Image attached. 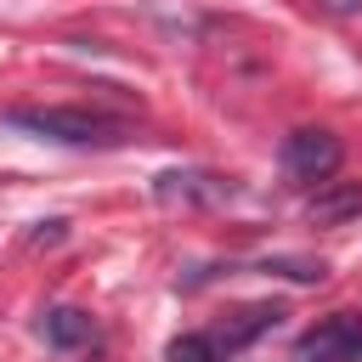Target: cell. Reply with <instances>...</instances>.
<instances>
[{
    "instance_id": "cell-9",
    "label": "cell",
    "mask_w": 362,
    "mask_h": 362,
    "mask_svg": "<svg viewBox=\"0 0 362 362\" xmlns=\"http://www.w3.org/2000/svg\"><path fill=\"white\" fill-rule=\"evenodd\" d=\"M351 362H362V339H356V351H351Z\"/></svg>"
},
{
    "instance_id": "cell-1",
    "label": "cell",
    "mask_w": 362,
    "mask_h": 362,
    "mask_svg": "<svg viewBox=\"0 0 362 362\" xmlns=\"http://www.w3.org/2000/svg\"><path fill=\"white\" fill-rule=\"evenodd\" d=\"M6 124L34 130L45 141H68V147H113V141H124V124L107 119V113H90V107H11Z\"/></svg>"
},
{
    "instance_id": "cell-5",
    "label": "cell",
    "mask_w": 362,
    "mask_h": 362,
    "mask_svg": "<svg viewBox=\"0 0 362 362\" xmlns=\"http://www.w3.org/2000/svg\"><path fill=\"white\" fill-rule=\"evenodd\" d=\"M277 317H283V305H243V311H232L209 339H215L221 351H243L249 339H260L266 328H277Z\"/></svg>"
},
{
    "instance_id": "cell-8",
    "label": "cell",
    "mask_w": 362,
    "mask_h": 362,
    "mask_svg": "<svg viewBox=\"0 0 362 362\" xmlns=\"http://www.w3.org/2000/svg\"><path fill=\"white\" fill-rule=\"evenodd\" d=\"M328 6H334V11H351V6H356V0H328Z\"/></svg>"
},
{
    "instance_id": "cell-7",
    "label": "cell",
    "mask_w": 362,
    "mask_h": 362,
    "mask_svg": "<svg viewBox=\"0 0 362 362\" xmlns=\"http://www.w3.org/2000/svg\"><path fill=\"white\" fill-rule=\"evenodd\" d=\"M164 362H221V345L209 334H181V339H170Z\"/></svg>"
},
{
    "instance_id": "cell-4",
    "label": "cell",
    "mask_w": 362,
    "mask_h": 362,
    "mask_svg": "<svg viewBox=\"0 0 362 362\" xmlns=\"http://www.w3.org/2000/svg\"><path fill=\"white\" fill-rule=\"evenodd\" d=\"M305 215L317 226H345L362 215V181H322L311 198H305Z\"/></svg>"
},
{
    "instance_id": "cell-6",
    "label": "cell",
    "mask_w": 362,
    "mask_h": 362,
    "mask_svg": "<svg viewBox=\"0 0 362 362\" xmlns=\"http://www.w3.org/2000/svg\"><path fill=\"white\" fill-rule=\"evenodd\" d=\"M40 334H45V345L74 351V345H85V339H90V317H85L79 305H57V311H45Z\"/></svg>"
},
{
    "instance_id": "cell-2",
    "label": "cell",
    "mask_w": 362,
    "mask_h": 362,
    "mask_svg": "<svg viewBox=\"0 0 362 362\" xmlns=\"http://www.w3.org/2000/svg\"><path fill=\"white\" fill-rule=\"evenodd\" d=\"M339 158H345V147H339V136L328 124H305V130H294L283 141V170L294 181H317L322 187V181H334Z\"/></svg>"
},
{
    "instance_id": "cell-3",
    "label": "cell",
    "mask_w": 362,
    "mask_h": 362,
    "mask_svg": "<svg viewBox=\"0 0 362 362\" xmlns=\"http://www.w3.org/2000/svg\"><path fill=\"white\" fill-rule=\"evenodd\" d=\"M356 339H362V317H351V311H334L328 322H317L311 334H300V345H294V362H351Z\"/></svg>"
}]
</instances>
